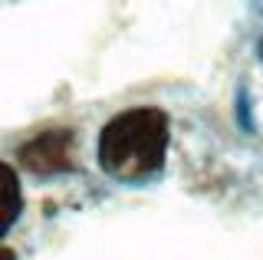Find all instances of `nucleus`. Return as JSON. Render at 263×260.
<instances>
[{"mask_svg": "<svg viewBox=\"0 0 263 260\" xmlns=\"http://www.w3.org/2000/svg\"><path fill=\"white\" fill-rule=\"evenodd\" d=\"M168 155V116L152 105L119 112L99 135V165L119 181L155 175Z\"/></svg>", "mask_w": 263, "mask_h": 260, "instance_id": "obj_1", "label": "nucleus"}, {"mask_svg": "<svg viewBox=\"0 0 263 260\" xmlns=\"http://www.w3.org/2000/svg\"><path fill=\"white\" fill-rule=\"evenodd\" d=\"M23 165L33 168L36 175H49L69 165V132H43L33 142L23 145L20 152Z\"/></svg>", "mask_w": 263, "mask_h": 260, "instance_id": "obj_2", "label": "nucleus"}, {"mask_svg": "<svg viewBox=\"0 0 263 260\" xmlns=\"http://www.w3.org/2000/svg\"><path fill=\"white\" fill-rule=\"evenodd\" d=\"M20 178L13 175L10 165L0 161V234L20 217Z\"/></svg>", "mask_w": 263, "mask_h": 260, "instance_id": "obj_3", "label": "nucleus"}, {"mask_svg": "<svg viewBox=\"0 0 263 260\" xmlns=\"http://www.w3.org/2000/svg\"><path fill=\"white\" fill-rule=\"evenodd\" d=\"M0 260H16V257H13V250H7V247H0Z\"/></svg>", "mask_w": 263, "mask_h": 260, "instance_id": "obj_4", "label": "nucleus"}]
</instances>
